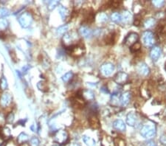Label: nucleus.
<instances>
[{"label":"nucleus","instance_id":"nucleus-1","mask_svg":"<svg viewBox=\"0 0 166 146\" xmlns=\"http://www.w3.org/2000/svg\"><path fill=\"white\" fill-rule=\"evenodd\" d=\"M156 132V126L151 122L145 124L140 130L141 136L147 139H151L154 137Z\"/></svg>","mask_w":166,"mask_h":146},{"label":"nucleus","instance_id":"nucleus-2","mask_svg":"<svg viewBox=\"0 0 166 146\" xmlns=\"http://www.w3.org/2000/svg\"><path fill=\"white\" fill-rule=\"evenodd\" d=\"M78 39V34L76 32H68L66 33L63 35V44L65 46L66 48H69L73 46L76 45V40Z\"/></svg>","mask_w":166,"mask_h":146},{"label":"nucleus","instance_id":"nucleus-3","mask_svg":"<svg viewBox=\"0 0 166 146\" xmlns=\"http://www.w3.org/2000/svg\"><path fill=\"white\" fill-rule=\"evenodd\" d=\"M18 22L24 28H27L31 25L33 22V16L29 12H24L18 17Z\"/></svg>","mask_w":166,"mask_h":146},{"label":"nucleus","instance_id":"nucleus-4","mask_svg":"<svg viewBox=\"0 0 166 146\" xmlns=\"http://www.w3.org/2000/svg\"><path fill=\"white\" fill-rule=\"evenodd\" d=\"M115 70V67L112 63H105L100 68V72L101 75L104 77H107L112 75Z\"/></svg>","mask_w":166,"mask_h":146},{"label":"nucleus","instance_id":"nucleus-5","mask_svg":"<svg viewBox=\"0 0 166 146\" xmlns=\"http://www.w3.org/2000/svg\"><path fill=\"white\" fill-rule=\"evenodd\" d=\"M69 139V135L68 133L64 130H60L55 133V142H56L59 144H64L67 142Z\"/></svg>","mask_w":166,"mask_h":146},{"label":"nucleus","instance_id":"nucleus-6","mask_svg":"<svg viewBox=\"0 0 166 146\" xmlns=\"http://www.w3.org/2000/svg\"><path fill=\"white\" fill-rule=\"evenodd\" d=\"M143 44L146 47H152L154 44V33L150 30H147L144 32L143 36Z\"/></svg>","mask_w":166,"mask_h":146},{"label":"nucleus","instance_id":"nucleus-7","mask_svg":"<svg viewBox=\"0 0 166 146\" xmlns=\"http://www.w3.org/2000/svg\"><path fill=\"white\" fill-rule=\"evenodd\" d=\"M138 40H139V35H138V34L136 33L131 32L126 35L123 42H124L125 45L131 47L133 44L138 42Z\"/></svg>","mask_w":166,"mask_h":146},{"label":"nucleus","instance_id":"nucleus-8","mask_svg":"<svg viewBox=\"0 0 166 146\" xmlns=\"http://www.w3.org/2000/svg\"><path fill=\"white\" fill-rule=\"evenodd\" d=\"M114 81L116 84H119V85H122L127 83L129 80V75L124 72H120L116 74L114 78Z\"/></svg>","mask_w":166,"mask_h":146},{"label":"nucleus","instance_id":"nucleus-9","mask_svg":"<svg viewBox=\"0 0 166 146\" xmlns=\"http://www.w3.org/2000/svg\"><path fill=\"white\" fill-rule=\"evenodd\" d=\"M67 49L69 50L70 55L75 56V57H79V56H82L83 53L85 51L84 50V47H83V46L81 45H78V44H76L73 47Z\"/></svg>","mask_w":166,"mask_h":146},{"label":"nucleus","instance_id":"nucleus-10","mask_svg":"<svg viewBox=\"0 0 166 146\" xmlns=\"http://www.w3.org/2000/svg\"><path fill=\"white\" fill-rule=\"evenodd\" d=\"M137 70L140 75L147 76L150 73V69L146 63L141 62L137 67Z\"/></svg>","mask_w":166,"mask_h":146},{"label":"nucleus","instance_id":"nucleus-11","mask_svg":"<svg viewBox=\"0 0 166 146\" xmlns=\"http://www.w3.org/2000/svg\"><path fill=\"white\" fill-rule=\"evenodd\" d=\"M78 33L81 36L85 38V39H89L92 37V30L89 27L86 26H81L78 30Z\"/></svg>","mask_w":166,"mask_h":146},{"label":"nucleus","instance_id":"nucleus-12","mask_svg":"<svg viewBox=\"0 0 166 146\" xmlns=\"http://www.w3.org/2000/svg\"><path fill=\"white\" fill-rule=\"evenodd\" d=\"M12 96L9 93H4L0 98V105L5 108L11 103Z\"/></svg>","mask_w":166,"mask_h":146},{"label":"nucleus","instance_id":"nucleus-13","mask_svg":"<svg viewBox=\"0 0 166 146\" xmlns=\"http://www.w3.org/2000/svg\"><path fill=\"white\" fill-rule=\"evenodd\" d=\"M162 54V50L159 47H154L151 50L150 56L154 61H156Z\"/></svg>","mask_w":166,"mask_h":146},{"label":"nucleus","instance_id":"nucleus-14","mask_svg":"<svg viewBox=\"0 0 166 146\" xmlns=\"http://www.w3.org/2000/svg\"><path fill=\"white\" fill-rule=\"evenodd\" d=\"M130 97H131V94L129 92L122 93L120 97V103L122 106H126L129 104V101H130Z\"/></svg>","mask_w":166,"mask_h":146},{"label":"nucleus","instance_id":"nucleus-15","mask_svg":"<svg viewBox=\"0 0 166 146\" xmlns=\"http://www.w3.org/2000/svg\"><path fill=\"white\" fill-rule=\"evenodd\" d=\"M137 122V117L136 114L133 112H129L126 116V123L129 126L134 127L136 124Z\"/></svg>","mask_w":166,"mask_h":146},{"label":"nucleus","instance_id":"nucleus-16","mask_svg":"<svg viewBox=\"0 0 166 146\" xmlns=\"http://www.w3.org/2000/svg\"><path fill=\"white\" fill-rule=\"evenodd\" d=\"M113 128L117 131H126V124L121 120H116L113 123Z\"/></svg>","mask_w":166,"mask_h":146},{"label":"nucleus","instance_id":"nucleus-17","mask_svg":"<svg viewBox=\"0 0 166 146\" xmlns=\"http://www.w3.org/2000/svg\"><path fill=\"white\" fill-rule=\"evenodd\" d=\"M89 123L92 128L97 129L100 128V121L99 119L95 115H91L89 118Z\"/></svg>","mask_w":166,"mask_h":146},{"label":"nucleus","instance_id":"nucleus-18","mask_svg":"<svg viewBox=\"0 0 166 146\" xmlns=\"http://www.w3.org/2000/svg\"><path fill=\"white\" fill-rule=\"evenodd\" d=\"M82 97L84 100L86 101H92L95 98V94L93 92L89 89H86V90H82Z\"/></svg>","mask_w":166,"mask_h":146},{"label":"nucleus","instance_id":"nucleus-19","mask_svg":"<svg viewBox=\"0 0 166 146\" xmlns=\"http://www.w3.org/2000/svg\"><path fill=\"white\" fill-rule=\"evenodd\" d=\"M59 12L63 20L67 19V17L69 15V10H68V9L62 6V5H60L59 7Z\"/></svg>","mask_w":166,"mask_h":146},{"label":"nucleus","instance_id":"nucleus-20","mask_svg":"<svg viewBox=\"0 0 166 146\" xmlns=\"http://www.w3.org/2000/svg\"><path fill=\"white\" fill-rule=\"evenodd\" d=\"M83 141L87 146H95L96 145V142L93 138L90 137V136H86L84 135L83 136Z\"/></svg>","mask_w":166,"mask_h":146},{"label":"nucleus","instance_id":"nucleus-21","mask_svg":"<svg viewBox=\"0 0 166 146\" xmlns=\"http://www.w3.org/2000/svg\"><path fill=\"white\" fill-rule=\"evenodd\" d=\"M121 18H122V22H124V23H128L129 21L131 20V19L132 18V16H131V13L128 10H124L122 12V15H121Z\"/></svg>","mask_w":166,"mask_h":146},{"label":"nucleus","instance_id":"nucleus-22","mask_svg":"<svg viewBox=\"0 0 166 146\" xmlns=\"http://www.w3.org/2000/svg\"><path fill=\"white\" fill-rule=\"evenodd\" d=\"M116 35L114 33H111L109 35H107L105 38V42L108 44H112L115 41Z\"/></svg>","mask_w":166,"mask_h":146},{"label":"nucleus","instance_id":"nucleus-23","mask_svg":"<svg viewBox=\"0 0 166 146\" xmlns=\"http://www.w3.org/2000/svg\"><path fill=\"white\" fill-rule=\"evenodd\" d=\"M111 19L112 21L115 23H120V22H122V18H121V14H120L119 13H113L111 16Z\"/></svg>","mask_w":166,"mask_h":146},{"label":"nucleus","instance_id":"nucleus-24","mask_svg":"<svg viewBox=\"0 0 166 146\" xmlns=\"http://www.w3.org/2000/svg\"><path fill=\"white\" fill-rule=\"evenodd\" d=\"M156 23V20L154 18H149V19H146L144 22V27L146 28H150V27H153Z\"/></svg>","mask_w":166,"mask_h":146},{"label":"nucleus","instance_id":"nucleus-25","mask_svg":"<svg viewBox=\"0 0 166 146\" xmlns=\"http://www.w3.org/2000/svg\"><path fill=\"white\" fill-rule=\"evenodd\" d=\"M68 28H69L68 25H67V24H64V25H62V26H61V27H59V28L57 29V30H56V33H57V34L59 35H64L66 33H67Z\"/></svg>","mask_w":166,"mask_h":146},{"label":"nucleus","instance_id":"nucleus-26","mask_svg":"<svg viewBox=\"0 0 166 146\" xmlns=\"http://www.w3.org/2000/svg\"><path fill=\"white\" fill-rule=\"evenodd\" d=\"M108 19H109L108 16L104 13H101V14H98L97 18V22H100V23H105V22H107Z\"/></svg>","mask_w":166,"mask_h":146},{"label":"nucleus","instance_id":"nucleus-27","mask_svg":"<svg viewBox=\"0 0 166 146\" xmlns=\"http://www.w3.org/2000/svg\"><path fill=\"white\" fill-rule=\"evenodd\" d=\"M8 27V22L6 19H0V33H2Z\"/></svg>","mask_w":166,"mask_h":146},{"label":"nucleus","instance_id":"nucleus-28","mask_svg":"<svg viewBox=\"0 0 166 146\" xmlns=\"http://www.w3.org/2000/svg\"><path fill=\"white\" fill-rule=\"evenodd\" d=\"M28 135H27L24 133H22L18 135V138H17V141L18 143H24L28 140Z\"/></svg>","mask_w":166,"mask_h":146},{"label":"nucleus","instance_id":"nucleus-29","mask_svg":"<svg viewBox=\"0 0 166 146\" xmlns=\"http://www.w3.org/2000/svg\"><path fill=\"white\" fill-rule=\"evenodd\" d=\"M72 77H73V73H72V72H68L62 76L61 79H62V81H64V83H67L69 82L71 79L72 78Z\"/></svg>","mask_w":166,"mask_h":146},{"label":"nucleus","instance_id":"nucleus-30","mask_svg":"<svg viewBox=\"0 0 166 146\" xmlns=\"http://www.w3.org/2000/svg\"><path fill=\"white\" fill-rule=\"evenodd\" d=\"M0 134L2 135V137L7 138L10 136V131L8 128H4L3 129L0 131Z\"/></svg>","mask_w":166,"mask_h":146},{"label":"nucleus","instance_id":"nucleus-31","mask_svg":"<svg viewBox=\"0 0 166 146\" xmlns=\"http://www.w3.org/2000/svg\"><path fill=\"white\" fill-rule=\"evenodd\" d=\"M141 44L139 42H137L134 44H133L131 47H130V50L131 52H137L140 50Z\"/></svg>","mask_w":166,"mask_h":146},{"label":"nucleus","instance_id":"nucleus-32","mask_svg":"<svg viewBox=\"0 0 166 146\" xmlns=\"http://www.w3.org/2000/svg\"><path fill=\"white\" fill-rule=\"evenodd\" d=\"M37 87L39 88V90L43 91V92H45V91L47 90V85L44 81H40L39 84H37Z\"/></svg>","mask_w":166,"mask_h":146},{"label":"nucleus","instance_id":"nucleus-33","mask_svg":"<svg viewBox=\"0 0 166 146\" xmlns=\"http://www.w3.org/2000/svg\"><path fill=\"white\" fill-rule=\"evenodd\" d=\"M152 4L155 7L160 8V7H162L163 5H164L165 2L163 0H160V1H159V0H155V1H152Z\"/></svg>","mask_w":166,"mask_h":146},{"label":"nucleus","instance_id":"nucleus-34","mask_svg":"<svg viewBox=\"0 0 166 146\" xmlns=\"http://www.w3.org/2000/svg\"><path fill=\"white\" fill-rule=\"evenodd\" d=\"M10 11L7 9L4 8V7H0V17H5L9 16Z\"/></svg>","mask_w":166,"mask_h":146},{"label":"nucleus","instance_id":"nucleus-35","mask_svg":"<svg viewBox=\"0 0 166 146\" xmlns=\"http://www.w3.org/2000/svg\"><path fill=\"white\" fill-rule=\"evenodd\" d=\"M58 5H59V2H58V1H50V2H48L49 10H53Z\"/></svg>","mask_w":166,"mask_h":146},{"label":"nucleus","instance_id":"nucleus-36","mask_svg":"<svg viewBox=\"0 0 166 146\" xmlns=\"http://www.w3.org/2000/svg\"><path fill=\"white\" fill-rule=\"evenodd\" d=\"M0 87L2 90H5L7 88V80L5 78V77H2V80H1V82H0Z\"/></svg>","mask_w":166,"mask_h":146},{"label":"nucleus","instance_id":"nucleus-37","mask_svg":"<svg viewBox=\"0 0 166 146\" xmlns=\"http://www.w3.org/2000/svg\"><path fill=\"white\" fill-rule=\"evenodd\" d=\"M30 143L31 146H39V144H40V141L37 137H33L32 139H30Z\"/></svg>","mask_w":166,"mask_h":146},{"label":"nucleus","instance_id":"nucleus-38","mask_svg":"<svg viewBox=\"0 0 166 146\" xmlns=\"http://www.w3.org/2000/svg\"><path fill=\"white\" fill-rule=\"evenodd\" d=\"M14 114H12V113H10V114L7 116V117H6V120H7V122H8V123H12L13 120H14Z\"/></svg>","mask_w":166,"mask_h":146},{"label":"nucleus","instance_id":"nucleus-39","mask_svg":"<svg viewBox=\"0 0 166 146\" xmlns=\"http://www.w3.org/2000/svg\"><path fill=\"white\" fill-rule=\"evenodd\" d=\"M159 140H160V143H161L162 144L166 145V136L165 135H163V136L160 137Z\"/></svg>","mask_w":166,"mask_h":146},{"label":"nucleus","instance_id":"nucleus-40","mask_svg":"<svg viewBox=\"0 0 166 146\" xmlns=\"http://www.w3.org/2000/svg\"><path fill=\"white\" fill-rule=\"evenodd\" d=\"M111 4H112V7H119V5H120V2H118V1H114V2H111Z\"/></svg>","mask_w":166,"mask_h":146},{"label":"nucleus","instance_id":"nucleus-41","mask_svg":"<svg viewBox=\"0 0 166 146\" xmlns=\"http://www.w3.org/2000/svg\"><path fill=\"white\" fill-rule=\"evenodd\" d=\"M30 129L32 130L33 132H37V131H38V126H37L36 124L32 125L31 127H30Z\"/></svg>","mask_w":166,"mask_h":146},{"label":"nucleus","instance_id":"nucleus-42","mask_svg":"<svg viewBox=\"0 0 166 146\" xmlns=\"http://www.w3.org/2000/svg\"><path fill=\"white\" fill-rule=\"evenodd\" d=\"M93 83H87V85L89 86H92V87H95L96 86H97V84H92Z\"/></svg>","mask_w":166,"mask_h":146},{"label":"nucleus","instance_id":"nucleus-43","mask_svg":"<svg viewBox=\"0 0 166 146\" xmlns=\"http://www.w3.org/2000/svg\"><path fill=\"white\" fill-rule=\"evenodd\" d=\"M69 146H81L79 144H78V143H73V144H71Z\"/></svg>","mask_w":166,"mask_h":146},{"label":"nucleus","instance_id":"nucleus-44","mask_svg":"<svg viewBox=\"0 0 166 146\" xmlns=\"http://www.w3.org/2000/svg\"><path fill=\"white\" fill-rule=\"evenodd\" d=\"M165 69L166 70V62H165Z\"/></svg>","mask_w":166,"mask_h":146},{"label":"nucleus","instance_id":"nucleus-45","mask_svg":"<svg viewBox=\"0 0 166 146\" xmlns=\"http://www.w3.org/2000/svg\"><path fill=\"white\" fill-rule=\"evenodd\" d=\"M53 146H59V145H53Z\"/></svg>","mask_w":166,"mask_h":146}]
</instances>
